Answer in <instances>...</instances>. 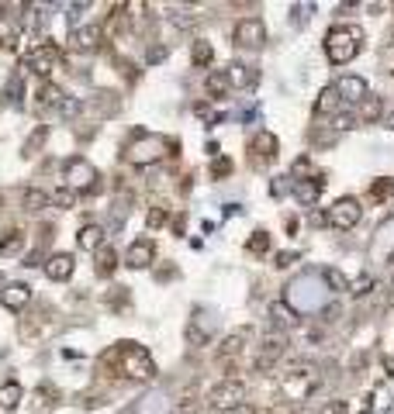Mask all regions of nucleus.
I'll list each match as a JSON object with an SVG mask.
<instances>
[{"mask_svg":"<svg viewBox=\"0 0 394 414\" xmlns=\"http://www.w3.org/2000/svg\"><path fill=\"white\" fill-rule=\"evenodd\" d=\"M343 107V100H339V93H336V86H325L322 93H319V100H315V114H322V117H329V114H336Z\"/></svg>","mask_w":394,"mask_h":414,"instance_id":"obj_24","label":"nucleus"},{"mask_svg":"<svg viewBox=\"0 0 394 414\" xmlns=\"http://www.w3.org/2000/svg\"><path fill=\"white\" fill-rule=\"evenodd\" d=\"M59 59H62V48L59 45H52V41H42L31 55H28V62H24V69H31L42 83L52 76V69L59 66Z\"/></svg>","mask_w":394,"mask_h":414,"instance_id":"obj_6","label":"nucleus"},{"mask_svg":"<svg viewBox=\"0 0 394 414\" xmlns=\"http://www.w3.org/2000/svg\"><path fill=\"white\" fill-rule=\"evenodd\" d=\"M48 200H52L55 207H76V200H80V197H76L73 190H66V187H59L55 194H48Z\"/></svg>","mask_w":394,"mask_h":414,"instance_id":"obj_36","label":"nucleus"},{"mask_svg":"<svg viewBox=\"0 0 394 414\" xmlns=\"http://www.w3.org/2000/svg\"><path fill=\"white\" fill-rule=\"evenodd\" d=\"M190 55H194V66H211V59H215V48H211V41L197 38V41H194V48H190Z\"/></svg>","mask_w":394,"mask_h":414,"instance_id":"obj_33","label":"nucleus"},{"mask_svg":"<svg viewBox=\"0 0 394 414\" xmlns=\"http://www.w3.org/2000/svg\"><path fill=\"white\" fill-rule=\"evenodd\" d=\"M204 90H208V97H225L232 86H229V76H225V69H211L208 73V79H204Z\"/></svg>","mask_w":394,"mask_h":414,"instance_id":"obj_26","label":"nucleus"},{"mask_svg":"<svg viewBox=\"0 0 394 414\" xmlns=\"http://www.w3.org/2000/svg\"><path fill=\"white\" fill-rule=\"evenodd\" d=\"M45 138H48V128H45V124H38V128L31 131V138L24 142V149H21V156H24V159H35V156H38V149L45 145Z\"/></svg>","mask_w":394,"mask_h":414,"instance_id":"obj_30","label":"nucleus"},{"mask_svg":"<svg viewBox=\"0 0 394 414\" xmlns=\"http://www.w3.org/2000/svg\"><path fill=\"white\" fill-rule=\"evenodd\" d=\"M315 391H319V370L308 366V363L291 366V373H287L284 384H280V394H284L287 401H294V404H305Z\"/></svg>","mask_w":394,"mask_h":414,"instance_id":"obj_4","label":"nucleus"},{"mask_svg":"<svg viewBox=\"0 0 394 414\" xmlns=\"http://www.w3.org/2000/svg\"><path fill=\"white\" fill-rule=\"evenodd\" d=\"M319 414H346V401H329L319 408Z\"/></svg>","mask_w":394,"mask_h":414,"instance_id":"obj_42","label":"nucleus"},{"mask_svg":"<svg viewBox=\"0 0 394 414\" xmlns=\"http://www.w3.org/2000/svg\"><path fill=\"white\" fill-rule=\"evenodd\" d=\"M246 252H249V256H267V252H270V235H267L263 228H256V232L249 235V242H246Z\"/></svg>","mask_w":394,"mask_h":414,"instance_id":"obj_32","label":"nucleus"},{"mask_svg":"<svg viewBox=\"0 0 394 414\" xmlns=\"http://www.w3.org/2000/svg\"><path fill=\"white\" fill-rule=\"evenodd\" d=\"M329 225L332 228H339V232H350V228H357L360 225V218H364V207H360V200L357 197H339L332 207H329Z\"/></svg>","mask_w":394,"mask_h":414,"instance_id":"obj_7","label":"nucleus"},{"mask_svg":"<svg viewBox=\"0 0 394 414\" xmlns=\"http://www.w3.org/2000/svg\"><path fill=\"white\" fill-rule=\"evenodd\" d=\"M384 370H388V373H391V377H394V356H391V359H388V363H384Z\"/></svg>","mask_w":394,"mask_h":414,"instance_id":"obj_52","label":"nucleus"},{"mask_svg":"<svg viewBox=\"0 0 394 414\" xmlns=\"http://www.w3.org/2000/svg\"><path fill=\"white\" fill-rule=\"evenodd\" d=\"M7 104H21V76H14L10 83H7Z\"/></svg>","mask_w":394,"mask_h":414,"instance_id":"obj_40","label":"nucleus"},{"mask_svg":"<svg viewBox=\"0 0 394 414\" xmlns=\"http://www.w3.org/2000/svg\"><path fill=\"white\" fill-rule=\"evenodd\" d=\"M145 225H149L152 232H156V228H163V225H166V207H163V204H156V207L145 214Z\"/></svg>","mask_w":394,"mask_h":414,"instance_id":"obj_38","label":"nucleus"},{"mask_svg":"<svg viewBox=\"0 0 394 414\" xmlns=\"http://www.w3.org/2000/svg\"><path fill=\"white\" fill-rule=\"evenodd\" d=\"M367 197H370L374 204H384V200H391V197H394V180H391V176H381V180H374V183H370V190H367Z\"/></svg>","mask_w":394,"mask_h":414,"instance_id":"obj_29","label":"nucleus"},{"mask_svg":"<svg viewBox=\"0 0 394 414\" xmlns=\"http://www.w3.org/2000/svg\"><path fill=\"white\" fill-rule=\"evenodd\" d=\"M229 173H232V159H225V156H218V159L211 162V176H215V180H225Z\"/></svg>","mask_w":394,"mask_h":414,"instance_id":"obj_39","label":"nucleus"},{"mask_svg":"<svg viewBox=\"0 0 394 414\" xmlns=\"http://www.w3.org/2000/svg\"><path fill=\"white\" fill-rule=\"evenodd\" d=\"M42 266H45V276L59 283V280H69V276H73V270H76V259H73L69 252H55V256H48Z\"/></svg>","mask_w":394,"mask_h":414,"instance_id":"obj_15","label":"nucleus"},{"mask_svg":"<svg viewBox=\"0 0 394 414\" xmlns=\"http://www.w3.org/2000/svg\"><path fill=\"white\" fill-rule=\"evenodd\" d=\"M183 228H187V218H183V214H180V218H177V221H173V232H177V235H183Z\"/></svg>","mask_w":394,"mask_h":414,"instance_id":"obj_49","label":"nucleus"},{"mask_svg":"<svg viewBox=\"0 0 394 414\" xmlns=\"http://www.w3.org/2000/svg\"><path fill=\"white\" fill-rule=\"evenodd\" d=\"M21 401H24L21 384H3V387H0V411H17Z\"/></svg>","mask_w":394,"mask_h":414,"instance_id":"obj_27","label":"nucleus"},{"mask_svg":"<svg viewBox=\"0 0 394 414\" xmlns=\"http://www.w3.org/2000/svg\"><path fill=\"white\" fill-rule=\"evenodd\" d=\"M111 304H114V308H121V304H128V294H121V290H114V294H111Z\"/></svg>","mask_w":394,"mask_h":414,"instance_id":"obj_48","label":"nucleus"},{"mask_svg":"<svg viewBox=\"0 0 394 414\" xmlns=\"http://www.w3.org/2000/svg\"><path fill=\"white\" fill-rule=\"evenodd\" d=\"M325 221H329V218H325L322 211H315V214H312V225H315V228H319V225H325Z\"/></svg>","mask_w":394,"mask_h":414,"instance_id":"obj_50","label":"nucleus"},{"mask_svg":"<svg viewBox=\"0 0 394 414\" xmlns=\"http://www.w3.org/2000/svg\"><path fill=\"white\" fill-rule=\"evenodd\" d=\"M381 114H384V100H381V97H367V100L360 104V117H364V121H377Z\"/></svg>","mask_w":394,"mask_h":414,"instance_id":"obj_34","label":"nucleus"},{"mask_svg":"<svg viewBox=\"0 0 394 414\" xmlns=\"http://www.w3.org/2000/svg\"><path fill=\"white\" fill-rule=\"evenodd\" d=\"M284 335L280 332H274V335H267L263 339V346H260V356H256V370L260 373H267V370H274V363L284 356Z\"/></svg>","mask_w":394,"mask_h":414,"instance_id":"obj_12","label":"nucleus"},{"mask_svg":"<svg viewBox=\"0 0 394 414\" xmlns=\"http://www.w3.org/2000/svg\"><path fill=\"white\" fill-rule=\"evenodd\" d=\"M48 204V194L45 190H38V187H28L24 190V211H42Z\"/></svg>","mask_w":394,"mask_h":414,"instance_id":"obj_35","label":"nucleus"},{"mask_svg":"<svg viewBox=\"0 0 394 414\" xmlns=\"http://www.w3.org/2000/svg\"><path fill=\"white\" fill-rule=\"evenodd\" d=\"M322 190H325V176H322V173H312V176L294 180V197H298L301 204H315V200L322 197Z\"/></svg>","mask_w":394,"mask_h":414,"instance_id":"obj_14","label":"nucleus"},{"mask_svg":"<svg viewBox=\"0 0 394 414\" xmlns=\"http://www.w3.org/2000/svg\"><path fill=\"white\" fill-rule=\"evenodd\" d=\"M21 249H24V232H21V228L7 232V235H3V242H0V256H3V259H10V256H21Z\"/></svg>","mask_w":394,"mask_h":414,"instance_id":"obj_28","label":"nucleus"},{"mask_svg":"<svg viewBox=\"0 0 394 414\" xmlns=\"http://www.w3.org/2000/svg\"><path fill=\"white\" fill-rule=\"evenodd\" d=\"M38 107H59L62 111V104H66V97H62V90L52 83V79H45V83H38Z\"/></svg>","mask_w":394,"mask_h":414,"instance_id":"obj_22","label":"nucleus"},{"mask_svg":"<svg viewBox=\"0 0 394 414\" xmlns=\"http://www.w3.org/2000/svg\"><path fill=\"white\" fill-rule=\"evenodd\" d=\"M232 41L242 45V48H260V45L267 41V24H263V17H242V21H235Z\"/></svg>","mask_w":394,"mask_h":414,"instance_id":"obj_9","label":"nucleus"},{"mask_svg":"<svg viewBox=\"0 0 394 414\" xmlns=\"http://www.w3.org/2000/svg\"><path fill=\"white\" fill-rule=\"evenodd\" d=\"M156 276H159V280H170V276H173V266H163V270H159Z\"/></svg>","mask_w":394,"mask_h":414,"instance_id":"obj_51","label":"nucleus"},{"mask_svg":"<svg viewBox=\"0 0 394 414\" xmlns=\"http://www.w3.org/2000/svg\"><path fill=\"white\" fill-rule=\"evenodd\" d=\"M100 41H104V31H100V24L73 28V35H69V45H73L76 52H97V48H100Z\"/></svg>","mask_w":394,"mask_h":414,"instance_id":"obj_13","label":"nucleus"},{"mask_svg":"<svg viewBox=\"0 0 394 414\" xmlns=\"http://www.w3.org/2000/svg\"><path fill=\"white\" fill-rule=\"evenodd\" d=\"M388 128H394V114H391V117H388Z\"/></svg>","mask_w":394,"mask_h":414,"instance_id":"obj_54","label":"nucleus"},{"mask_svg":"<svg viewBox=\"0 0 394 414\" xmlns=\"http://www.w3.org/2000/svg\"><path fill=\"white\" fill-rule=\"evenodd\" d=\"M80 111H93L97 117H107V114H114V111H118V97H114L111 90H100V93H93L90 100H83V104H80Z\"/></svg>","mask_w":394,"mask_h":414,"instance_id":"obj_17","label":"nucleus"},{"mask_svg":"<svg viewBox=\"0 0 394 414\" xmlns=\"http://www.w3.org/2000/svg\"><path fill=\"white\" fill-rule=\"evenodd\" d=\"M208 404H211V408H222V411H229V408H235V404H246V384L235 380V377H225L218 387H211Z\"/></svg>","mask_w":394,"mask_h":414,"instance_id":"obj_8","label":"nucleus"},{"mask_svg":"<svg viewBox=\"0 0 394 414\" xmlns=\"http://www.w3.org/2000/svg\"><path fill=\"white\" fill-rule=\"evenodd\" d=\"M222 414H256V408L253 404H235V408H229V411H222Z\"/></svg>","mask_w":394,"mask_h":414,"instance_id":"obj_47","label":"nucleus"},{"mask_svg":"<svg viewBox=\"0 0 394 414\" xmlns=\"http://www.w3.org/2000/svg\"><path fill=\"white\" fill-rule=\"evenodd\" d=\"M225 76H229V86H253L256 79H260V73L249 66V62H232L229 69H225Z\"/></svg>","mask_w":394,"mask_h":414,"instance_id":"obj_19","label":"nucleus"},{"mask_svg":"<svg viewBox=\"0 0 394 414\" xmlns=\"http://www.w3.org/2000/svg\"><path fill=\"white\" fill-rule=\"evenodd\" d=\"M249 339H253V328H239V332H232V335L218 346V359H222V363H229L232 356H239V352L246 349V342H249Z\"/></svg>","mask_w":394,"mask_h":414,"instance_id":"obj_18","label":"nucleus"},{"mask_svg":"<svg viewBox=\"0 0 394 414\" xmlns=\"http://www.w3.org/2000/svg\"><path fill=\"white\" fill-rule=\"evenodd\" d=\"M52 394H55V391H52L48 384H45V387H38V404H52Z\"/></svg>","mask_w":394,"mask_h":414,"instance_id":"obj_46","label":"nucleus"},{"mask_svg":"<svg viewBox=\"0 0 394 414\" xmlns=\"http://www.w3.org/2000/svg\"><path fill=\"white\" fill-rule=\"evenodd\" d=\"M173 149H177V142H170L163 135H135L125 159L132 166H152V162H163L166 156H173Z\"/></svg>","mask_w":394,"mask_h":414,"instance_id":"obj_3","label":"nucleus"},{"mask_svg":"<svg viewBox=\"0 0 394 414\" xmlns=\"http://www.w3.org/2000/svg\"><path fill=\"white\" fill-rule=\"evenodd\" d=\"M391 76H394V59H391Z\"/></svg>","mask_w":394,"mask_h":414,"instance_id":"obj_55","label":"nucleus"},{"mask_svg":"<svg viewBox=\"0 0 394 414\" xmlns=\"http://www.w3.org/2000/svg\"><path fill=\"white\" fill-rule=\"evenodd\" d=\"M104 363H107V366L114 363L118 373L128 377V380H135V384L156 377V363H152V356H149L138 342H121V346H114V349L104 356Z\"/></svg>","mask_w":394,"mask_h":414,"instance_id":"obj_1","label":"nucleus"},{"mask_svg":"<svg viewBox=\"0 0 394 414\" xmlns=\"http://www.w3.org/2000/svg\"><path fill=\"white\" fill-rule=\"evenodd\" d=\"M336 93H339L343 104H364V100L370 97V86H367L364 76H343V79L336 83Z\"/></svg>","mask_w":394,"mask_h":414,"instance_id":"obj_10","label":"nucleus"},{"mask_svg":"<svg viewBox=\"0 0 394 414\" xmlns=\"http://www.w3.org/2000/svg\"><path fill=\"white\" fill-rule=\"evenodd\" d=\"M76 245H80L83 252H97V249H104V228H100V225H83L80 235H76Z\"/></svg>","mask_w":394,"mask_h":414,"instance_id":"obj_21","label":"nucleus"},{"mask_svg":"<svg viewBox=\"0 0 394 414\" xmlns=\"http://www.w3.org/2000/svg\"><path fill=\"white\" fill-rule=\"evenodd\" d=\"M270 318H274L277 328H294V325H298V311L291 308V301H277V304H270Z\"/></svg>","mask_w":394,"mask_h":414,"instance_id":"obj_23","label":"nucleus"},{"mask_svg":"<svg viewBox=\"0 0 394 414\" xmlns=\"http://www.w3.org/2000/svg\"><path fill=\"white\" fill-rule=\"evenodd\" d=\"M0 304H3L7 311H24V308L31 304V287H28V283H7V287L0 290Z\"/></svg>","mask_w":394,"mask_h":414,"instance_id":"obj_16","label":"nucleus"},{"mask_svg":"<svg viewBox=\"0 0 394 414\" xmlns=\"http://www.w3.org/2000/svg\"><path fill=\"white\" fill-rule=\"evenodd\" d=\"M93 270H97V276H111L114 270H118V252L111 249V245H104V249H97L93 252Z\"/></svg>","mask_w":394,"mask_h":414,"instance_id":"obj_25","label":"nucleus"},{"mask_svg":"<svg viewBox=\"0 0 394 414\" xmlns=\"http://www.w3.org/2000/svg\"><path fill=\"white\" fill-rule=\"evenodd\" d=\"M291 263H298V252H277V266L280 270H287Z\"/></svg>","mask_w":394,"mask_h":414,"instance_id":"obj_44","label":"nucleus"},{"mask_svg":"<svg viewBox=\"0 0 394 414\" xmlns=\"http://www.w3.org/2000/svg\"><path fill=\"white\" fill-rule=\"evenodd\" d=\"M194 111H197V117H208V121H218V114H215V111H211L208 104H197Z\"/></svg>","mask_w":394,"mask_h":414,"instance_id":"obj_45","label":"nucleus"},{"mask_svg":"<svg viewBox=\"0 0 394 414\" xmlns=\"http://www.w3.org/2000/svg\"><path fill=\"white\" fill-rule=\"evenodd\" d=\"M152 259H156V242L152 238H135L125 252V266H132V270H145V266H152Z\"/></svg>","mask_w":394,"mask_h":414,"instance_id":"obj_11","label":"nucleus"},{"mask_svg":"<svg viewBox=\"0 0 394 414\" xmlns=\"http://www.w3.org/2000/svg\"><path fill=\"white\" fill-rule=\"evenodd\" d=\"M62 176H66V190H73L76 197L80 194H93L97 187H100V173H97V166L93 162H87L83 156H73V159H66V166H62Z\"/></svg>","mask_w":394,"mask_h":414,"instance_id":"obj_5","label":"nucleus"},{"mask_svg":"<svg viewBox=\"0 0 394 414\" xmlns=\"http://www.w3.org/2000/svg\"><path fill=\"white\" fill-rule=\"evenodd\" d=\"M249 149H253V156H256V159H263V162H274L280 145H277V135H274V131H260V135L253 138V145H249Z\"/></svg>","mask_w":394,"mask_h":414,"instance_id":"obj_20","label":"nucleus"},{"mask_svg":"<svg viewBox=\"0 0 394 414\" xmlns=\"http://www.w3.org/2000/svg\"><path fill=\"white\" fill-rule=\"evenodd\" d=\"M360 48H364V28H357V24H336L325 35V55H329L332 66L353 62Z\"/></svg>","mask_w":394,"mask_h":414,"instance_id":"obj_2","label":"nucleus"},{"mask_svg":"<svg viewBox=\"0 0 394 414\" xmlns=\"http://www.w3.org/2000/svg\"><path fill=\"white\" fill-rule=\"evenodd\" d=\"M149 62H163L166 59V45H149V55H145Z\"/></svg>","mask_w":394,"mask_h":414,"instance_id":"obj_43","label":"nucleus"},{"mask_svg":"<svg viewBox=\"0 0 394 414\" xmlns=\"http://www.w3.org/2000/svg\"><path fill=\"white\" fill-rule=\"evenodd\" d=\"M170 24H173V28H194V24H197V14H190V10H173V14H170Z\"/></svg>","mask_w":394,"mask_h":414,"instance_id":"obj_37","label":"nucleus"},{"mask_svg":"<svg viewBox=\"0 0 394 414\" xmlns=\"http://www.w3.org/2000/svg\"><path fill=\"white\" fill-rule=\"evenodd\" d=\"M322 280H325V287H329L332 294H346V290H350V280H346V273H339L336 266L322 270Z\"/></svg>","mask_w":394,"mask_h":414,"instance_id":"obj_31","label":"nucleus"},{"mask_svg":"<svg viewBox=\"0 0 394 414\" xmlns=\"http://www.w3.org/2000/svg\"><path fill=\"white\" fill-rule=\"evenodd\" d=\"M370 287H374L370 276H357V280H350V294H367Z\"/></svg>","mask_w":394,"mask_h":414,"instance_id":"obj_41","label":"nucleus"},{"mask_svg":"<svg viewBox=\"0 0 394 414\" xmlns=\"http://www.w3.org/2000/svg\"><path fill=\"white\" fill-rule=\"evenodd\" d=\"M3 287H7V280H3V273H0V290H3Z\"/></svg>","mask_w":394,"mask_h":414,"instance_id":"obj_53","label":"nucleus"}]
</instances>
